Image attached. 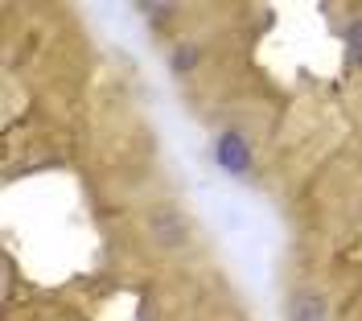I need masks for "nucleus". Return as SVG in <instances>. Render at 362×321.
Listing matches in <instances>:
<instances>
[{"mask_svg": "<svg viewBox=\"0 0 362 321\" xmlns=\"http://www.w3.org/2000/svg\"><path fill=\"white\" fill-rule=\"evenodd\" d=\"M153 230H157L160 239H169V243H181V235H185V227L177 223V214H173V210H160L157 223H153Z\"/></svg>", "mask_w": 362, "mask_h": 321, "instance_id": "3", "label": "nucleus"}, {"mask_svg": "<svg viewBox=\"0 0 362 321\" xmlns=\"http://www.w3.org/2000/svg\"><path fill=\"white\" fill-rule=\"evenodd\" d=\"M329 317V305L321 293L313 288H296L293 300H288V321H325Z\"/></svg>", "mask_w": 362, "mask_h": 321, "instance_id": "1", "label": "nucleus"}, {"mask_svg": "<svg viewBox=\"0 0 362 321\" xmlns=\"http://www.w3.org/2000/svg\"><path fill=\"white\" fill-rule=\"evenodd\" d=\"M218 165L230 169V173H247L251 169V148L243 144L239 132H226V136L218 140Z\"/></svg>", "mask_w": 362, "mask_h": 321, "instance_id": "2", "label": "nucleus"}, {"mask_svg": "<svg viewBox=\"0 0 362 321\" xmlns=\"http://www.w3.org/2000/svg\"><path fill=\"white\" fill-rule=\"evenodd\" d=\"M346 54H350V62L362 66V21H354L346 29Z\"/></svg>", "mask_w": 362, "mask_h": 321, "instance_id": "4", "label": "nucleus"}, {"mask_svg": "<svg viewBox=\"0 0 362 321\" xmlns=\"http://www.w3.org/2000/svg\"><path fill=\"white\" fill-rule=\"evenodd\" d=\"M189 62H198V49H181V54H177V66L181 70L189 66Z\"/></svg>", "mask_w": 362, "mask_h": 321, "instance_id": "5", "label": "nucleus"}]
</instances>
